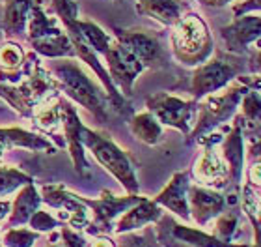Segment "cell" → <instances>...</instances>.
I'll return each mask as SVG.
<instances>
[{"mask_svg": "<svg viewBox=\"0 0 261 247\" xmlns=\"http://www.w3.org/2000/svg\"><path fill=\"white\" fill-rule=\"evenodd\" d=\"M62 92L60 82L41 66L36 53H30L22 66V79L17 84L0 81V98L8 101L11 109L24 118H32L38 107L50 99H56Z\"/></svg>", "mask_w": 261, "mask_h": 247, "instance_id": "cell-1", "label": "cell"}, {"mask_svg": "<svg viewBox=\"0 0 261 247\" xmlns=\"http://www.w3.org/2000/svg\"><path fill=\"white\" fill-rule=\"evenodd\" d=\"M53 8L60 17V23L64 25L65 32L69 36V41L73 45V51H75V56L81 58L84 64L92 68L93 73L99 77V81L103 82V88L107 96H109V105L112 109H116L120 115H127L130 110V105L127 101V98L116 88V84L110 79L107 68L99 62L97 53L90 47V43L86 41V38L82 36V32L76 27V19H79V6H76L75 0H53Z\"/></svg>", "mask_w": 261, "mask_h": 247, "instance_id": "cell-2", "label": "cell"}, {"mask_svg": "<svg viewBox=\"0 0 261 247\" xmlns=\"http://www.w3.org/2000/svg\"><path fill=\"white\" fill-rule=\"evenodd\" d=\"M50 64L56 81L60 82L62 92L75 103L90 110L99 122H105L109 116V96L103 94V88L93 82L90 75L82 72V68L73 62V58H55Z\"/></svg>", "mask_w": 261, "mask_h": 247, "instance_id": "cell-3", "label": "cell"}, {"mask_svg": "<svg viewBox=\"0 0 261 247\" xmlns=\"http://www.w3.org/2000/svg\"><path fill=\"white\" fill-rule=\"evenodd\" d=\"M170 45L175 60L183 66H200L215 51L211 30L200 13L189 11L172 27Z\"/></svg>", "mask_w": 261, "mask_h": 247, "instance_id": "cell-4", "label": "cell"}, {"mask_svg": "<svg viewBox=\"0 0 261 247\" xmlns=\"http://www.w3.org/2000/svg\"><path fill=\"white\" fill-rule=\"evenodd\" d=\"M82 144L93 154L101 167L109 170L121 186L125 187L127 195H138L140 186L135 172V165L127 152L118 146L107 133L93 131L90 127H82Z\"/></svg>", "mask_w": 261, "mask_h": 247, "instance_id": "cell-5", "label": "cell"}, {"mask_svg": "<svg viewBox=\"0 0 261 247\" xmlns=\"http://www.w3.org/2000/svg\"><path fill=\"white\" fill-rule=\"evenodd\" d=\"M248 90L246 84L235 79L229 82V86H226V90L220 94H209L205 98H201V101L198 103V118H196L194 129H191L187 143L198 141L203 135L211 133L215 127L222 126L224 122H228L231 116L235 115V110L239 107L241 99L245 96V92Z\"/></svg>", "mask_w": 261, "mask_h": 247, "instance_id": "cell-6", "label": "cell"}, {"mask_svg": "<svg viewBox=\"0 0 261 247\" xmlns=\"http://www.w3.org/2000/svg\"><path fill=\"white\" fill-rule=\"evenodd\" d=\"M239 75V66L228 56L218 53L213 60H207L200 66H196L191 81V94L194 101H200L209 94H215L218 90L226 88L231 81H235Z\"/></svg>", "mask_w": 261, "mask_h": 247, "instance_id": "cell-7", "label": "cell"}, {"mask_svg": "<svg viewBox=\"0 0 261 247\" xmlns=\"http://www.w3.org/2000/svg\"><path fill=\"white\" fill-rule=\"evenodd\" d=\"M146 107L161 122V126L179 129L183 135L189 137V133L192 129V122H194V115L198 110V101H194V99L185 101V99L175 98L172 94L157 92L146 99Z\"/></svg>", "mask_w": 261, "mask_h": 247, "instance_id": "cell-8", "label": "cell"}, {"mask_svg": "<svg viewBox=\"0 0 261 247\" xmlns=\"http://www.w3.org/2000/svg\"><path fill=\"white\" fill-rule=\"evenodd\" d=\"M81 197V195H79ZM81 200L93 212V221L86 227V231L93 236H103L114 229V219L118 215L135 206L138 200H142L140 195H127V197H116L110 191H103L99 198H84Z\"/></svg>", "mask_w": 261, "mask_h": 247, "instance_id": "cell-9", "label": "cell"}, {"mask_svg": "<svg viewBox=\"0 0 261 247\" xmlns=\"http://www.w3.org/2000/svg\"><path fill=\"white\" fill-rule=\"evenodd\" d=\"M103 56L107 60V66H109L107 72H109L116 88L121 90V94L125 98H130L133 96V84H135L136 77L146 70V66L127 47H123L116 39H112V43Z\"/></svg>", "mask_w": 261, "mask_h": 247, "instance_id": "cell-10", "label": "cell"}, {"mask_svg": "<svg viewBox=\"0 0 261 247\" xmlns=\"http://www.w3.org/2000/svg\"><path fill=\"white\" fill-rule=\"evenodd\" d=\"M157 223V240L163 247H175L177 243L187 247H248L245 243L235 245L231 242H220L213 234H205L203 231L175 223L168 215L161 217Z\"/></svg>", "mask_w": 261, "mask_h": 247, "instance_id": "cell-11", "label": "cell"}, {"mask_svg": "<svg viewBox=\"0 0 261 247\" xmlns=\"http://www.w3.org/2000/svg\"><path fill=\"white\" fill-rule=\"evenodd\" d=\"M39 195H41V203H47L53 208L62 210V217L75 231L86 229L90 225L88 206L82 203L76 193H71L65 186H62V184H47V186H41Z\"/></svg>", "mask_w": 261, "mask_h": 247, "instance_id": "cell-12", "label": "cell"}, {"mask_svg": "<svg viewBox=\"0 0 261 247\" xmlns=\"http://www.w3.org/2000/svg\"><path fill=\"white\" fill-rule=\"evenodd\" d=\"M114 39L127 47L146 68L163 64L164 53L157 36L135 28H114Z\"/></svg>", "mask_w": 261, "mask_h": 247, "instance_id": "cell-13", "label": "cell"}, {"mask_svg": "<svg viewBox=\"0 0 261 247\" xmlns=\"http://www.w3.org/2000/svg\"><path fill=\"white\" fill-rule=\"evenodd\" d=\"M220 38L228 53L245 55L252 43H257L261 39V17L252 13L235 17L233 23L220 28Z\"/></svg>", "mask_w": 261, "mask_h": 247, "instance_id": "cell-14", "label": "cell"}, {"mask_svg": "<svg viewBox=\"0 0 261 247\" xmlns=\"http://www.w3.org/2000/svg\"><path fill=\"white\" fill-rule=\"evenodd\" d=\"M60 105H62V126H64V135L65 143L69 148L71 161L73 167L82 178H86L90 174V165L86 161L84 155V144H82V122L79 118V113L73 107V103H69L65 98L60 96Z\"/></svg>", "mask_w": 261, "mask_h": 247, "instance_id": "cell-15", "label": "cell"}, {"mask_svg": "<svg viewBox=\"0 0 261 247\" xmlns=\"http://www.w3.org/2000/svg\"><path fill=\"white\" fill-rule=\"evenodd\" d=\"M191 217L200 227L207 225L213 217H218L226 210V197L213 187L189 186L187 191Z\"/></svg>", "mask_w": 261, "mask_h": 247, "instance_id": "cell-16", "label": "cell"}, {"mask_svg": "<svg viewBox=\"0 0 261 247\" xmlns=\"http://www.w3.org/2000/svg\"><path fill=\"white\" fill-rule=\"evenodd\" d=\"M243 127H241L239 115L235 116V122L228 135L222 139V158L228 165L229 186L231 189L239 191L241 180H243V170H245V146H243Z\"/></svg>", "mask_w": 261, "mask_h": 247, "instance_id": "cell-17", "label": "cell"}, {"mask_svg": "<svg viewBox=\"0 0 261 247\" xmlns=\"http://www.w3.org/2000/svg\"><path fill=\"white\" fill-rule=\"evenodd\" d=\"M194 178L198 184L213 189H222L229 186V174L226 161L217 154L215 146H203L200 160L196 161Z\"/></svg>", "mask_w": 261, "mask_h": 247, "instance_id": "cell-18", "label": "cell"}, {"mask_svg": "<svg viewBox=\"0 0 261 247\" xmlns=\"http://www.w3.org/2000/svg\"><path fill=\"white\" fill-rule=\"evenodd\" d=\"M191 186V172L189 170H181L172 176V180L168 182V186L164 187L163 191L159 193L157 197L153 198L159 206L168 208L170 212H174L175 215H179L183 221L191 219V210H189V198H187V191Z\"/></svg>", "mask_w": 261, "mask_h": 247, "instance_id": "cell-19", "label": "cell"}, {"mask_svg": "<svg viewBox=\"0 0 261 247\" xmlns=\"http://www.w3.org/2000/svg\"><path fill=\"white\" fill-rule=\"evenodd\" d=\"M10 148H27L32 152H47V154L56 152L55 144L38 133L27 131L21 127H0V163H2L4 152Z\"/></svg>", "mask_w": 261, "mask_h": 247, "instance_id": "cell-20", "label": "cell"}, {"mask_svg": "<svg viewBox=\"0 0 261 247\" xmlns=\"http://www.w3.org/2000/svg\"><path fill=\"white\" fill-rule=\"evenodd\" d=\"M163 217V210L155 200H149V198L142 197V200L130 206L127 212L121 214V217L118 219V223L114 225V231L118 234H123V232H133L136 229H142V227L149 225V223H157L159 219Z\"/></svg>", "mask_w": 261, "mask_h": 247, "instance_id": "cell-21", "label": "cell"}, {"mask_svg": "<svg viewBox=\"0 0 261 247\" xmlns=\"http://www.w3.org/2000/svg\"><path fill=\"white\" fill-rule=\"evenodd\" d=\"M185 10L187 4L183 0H136L138 13L161 23L163 27H174Z\"/></svg>", "mask_w": 261, "mask_h": 247, "instance_id": "cell-22", "label": "cell"}, {"mask_svg": "<svg viewBox=\"0 0 261 247\" xmlns=\"http://www.w3.org/2000/svg\"><path fill=\"white\" fill-rule=\"evenodd\" d=\"M39 204H41V195H39L36 184L30 182L27 186H22L21 191L17 193L13 204H11L6 227H8V229H13V227L27 225L28 221H30V217L38 212Z\"/></svg>", "mask_w": 261, "mask_h": 247, "instance_id": "cell-23", "label": "cell"}, {"mask_svg": "<svg viewBox=\"0 0 261 247\" xmlns=\"http://www.w3.org/2000/svg\"><path fill=\"white\" fill-rule=\"evenodd\" d=\"M27 53L17 41H4L0 45V81L19 82L22 79V66Z\"/></svg>", "mask_w": 261, "mask_h": 247, "instance_id": "cell-24", "label": "cell"}, {"mask_svg": "<svg viewBox=\"0 0 261 247\" xmlns=\"http://www.w3.org/2000/svg\"><path fill=\"white\" fill-rule=\"evenodd\" d=\"M28 19H30L28 21V41L47 38V36H55V34L64 30L62 27H58V21H56L55 17H50L45 11V8L41 6L39 0H34Z\"/></svg>", "mask_w": 261, "mask_h": 247, "instance_id": "cell-25", "label": "cell"}, {"mask_svg": "<svg viewBox=\"0 0 261 247\" xmlns=\"http://www.w3.org/2000/svg\"><path fill=\"white\" fill-rule=\"evenodd\" d=\"M34 0H6L4 19H2V30L8 36L11 34H22L27 30V23Z\"/></svg>", "mask_w": 261, "mask_h": 247, "instance_id": "cell-26", "label": "cell"}, {"mask_svg": "<svg viewBox=\"0 0 261 247\" xmlns=\"http://www.w3.org/2000/svg\"><path fill=\"white\" fill-rule=\"evenodd\" d=\"M241 127L243 133H256L261 135V94L257 90H246L241 99Z\"/></svg>", "mask_w": 261, "mask_h": 247, "instance_id": "cell-27", "label": "cell"}, {"mask_svg": "<svg viewBox=\"0 0 261 247\" xmlns=\"http://www.w3.org/2000/svg\"><path fill=\"white\" fill-rule=\"evenodd\" d=\"M129 126H130L133 135H135L138 141H142L144 144L155 146V144H159L161 139H163V126H161V122H159L149 110L135 115L130 118Z\"/></svg>", "mask_w": 261, "mask_h": 247, "instance_id": "cell-28", "label": "cell"}, {"mask_svg": "<svg viewBox=\"0 0 261 247\" xmlns=\"http://www.w3.org/2000/svg\"><path fill=\"white\" fill-rule=\"evenodd\" d=\"M34 126L41 129L45 133H55L58 127L62 126V105H60V96L56 99H50L45 105L38 107L32 116Z\"/></svg>", "mask_w": 261, "mask_h": 247, "instance_id": "cell-29", "label": "cell"}, {"mask_svg": "<svg viewBox=\"0 0 261 247\" xmlns=\"http://www.w3.org/2000/svg\"><path fill=\"white\" fill-rule=\"evenodd\" d=\"M76 27H79L82 36L86 38L90 47H92L97 55H105V53H107V49H109L110 43H112V38H110L109 34L105 32L99 25H95L93 21H81V19H76Z\"/></svg>", "mask_w": 261, "mask_h": 247, "instance_id": "cell-30", "label": "cell"}, {"mask_svg": "<svg viewBox=\"0 0 261 247\" xmlns=\"http://www.w3.org/2000/svg\"><path fill=\"white\" fill-rule=\"evenodd\" d=\"M30 182H34L32 178L28 174H24V172H21L19 169L6 167V165L0 163V195L15 191V189L27 186Z\"/></svg>", "mask_w": 261, "mask_h": 247, "instance_id": "cell-31", "label": "cell"}, {"mask_svg": "<svg viewBox=\"0 0 261 247\" xmlns=\"http://www.w3.org/2000/svg\"><path fill=\"white\" fill-rule=\"evenodd\" d=\"M239 225V214L237 212H222L218 215L217 225H215V234L213 236L218 238L220 242H231L235 231Z\"/></svg>", "mask_w": 261, "mask_h": 247, "instance_id": "cell-32", "label": "cell"}, {"mask_svg": "<svg viewBox=\"0 0 261 247\" xmlns=\"http://www.w3.org/2000/svg\"><path fill=\"white\" fill-rule=\"evenodd\" d=\"M39 232L30 231V229H8L4 234V245L6 247H32L34 242H38Z\"/></svg>", "mask_w": 261, "mask_h": 247, "instance_id": "cell-33", "label": "cell"}, {"mask_svg": "<svg viewBox=\"0 0 261 247\" xmlns=\"http://www.w3.org/2000/svg\"><path fill=\"white\" fill-rule=\"evenodd\" d=\"M118 247H163V245L157 240L155 232L151 229H147L144 234H127V232H123Z\"/></svg>", "mask_w": 261, "mask_h": 247, "instance_id": "cell-34", "label": "cell"}, {"mask_svg": "<svg viewBox=\"0 0 261 247\" xmlns=\"http://www.w3.org/2000/svg\"><path fill=\"white\" fill-rule=\"evenodd\" d=\"M28 223L32 227V231H36V232H49V231H53V229H56V227H60V223H58L56 217H53L49 212H39V210L30 217Z\"/></svg>", "mask_w": 261, "mask_h": 247, "instance_id": "cell-35", "label": "cell"}, {"mask_svg": "<svg viewBox=\"0 0 261 247\" xmlns=\"http://www.w3.org/2000/svg\"><path fill=\"white\" fill-rule=\"evenodd\" d=\"M60 236L64 247H90V242H86V238L71 227H62Z\"/></svg>", "mask_w": 261, "mask_h": 247, "instance_id": "cell-36", "label": "cell"}, {"mask_svg": "<svg viewBox=\"0 0 261 247\" xmlns=\"http://www.w3.org/2000/svg\"><path fill=\"white\" fill-rule=\"evenodd\" d=\"M235 17L245 15V13H252V11H261V0H243V2H237L231 8Z\"/></svg>", "mask_w": 261, "mask_h": 247, "instance_id": "cell-37", "label": "cell"}, {"mask_svg": "<svg viewBox=\"0 0 261 247\" xmlns=\"http://www.w3.org/2000/svg\"><path fill=\"white\" fill-rule=\"evenodd\" d=\"M248 186L261 187V160H256L248 169Z\"/></svg>", "mask_w": 261, "mask_h": 247, "instance_id": "cell-38", "label": "cell"}, {"mask_svg": "<svg viewBox=\"0 0 261 247\" xmlns=\"http://www.w3.org/2000/svg\"><path fill=\"white\" fill-rule=\"evenodd\" d=\"M248 70L252 72V75L261 77V49H257L248 60Z\"/></svg>", "mask_w": 261, "mask_h": 247, "instance_id": "cell-39", "label": "cell"}, {"mask_svg": "<svg viewBox=\"0 0 261 247\" xmlns=\"http://www.w3.org/2000/svg\"><path fill=\"white\" fill-rule=\"evenodd\" d=\"M246 215H248V219L254 227V247H261V223L256 219V215L252 212H246Z\"/></svg>", "mask_w": 261, "mask_h": 247, "instance_id": "cell-40", "label": "cell"}, {"mask_svg": "<svg viewBox=\"0 0 261 247\" xmlns=\"http://www.w3.org/2000/svg\"><path fill=\"white\" fill-rule=\"evenodd\" d=\"M243 84L250 88V90H261V77L257 75H250V77H237Z\"/></svg>", "mask_w": 261, "mask_h": 247, "instance_id": "cell-41", "label": "cell"}, {"mask_svg": "<svg viewBox=\"0 0 261 247\" xmlns=\"http://www.w3.org/2000/svg\"><path fill=\"white\" fill-rule=\"evenodd\" d=\"M248 158H250L252 161L261 160V139H257V141H254V143H252L250 152H248Z\"/></svg>", "mask_w": 261, "mask_h": 247, "instance_id": "cell-42", "label": "cell"}, {"mask_svg": "<svg viewBox=\"0 0 261 247\" xmlns=\"http://www.w3.org/2000/svg\"><path fill=\"white\" fill-rule=\"evenodd\" d=\"M90 247H116V243L107 236H97L93 242H90Z\"/></svg>", "mask_w": 261, "mask_h": 247, "instance_id": "cell-43", "label": "cell"}, {"mask_svg": "<svg viewBox=\"0 0 261 247\" xmlns=\"http://www.w3.org/2000/svg\"><path fill=\"white\" fill-rule=\"evenodd\" d=\"M203 6H211V8H222V6L229 4L231 0H198Z\"/></svg>", "mask_w": 261, "mask_h": 247, "instance_id": "cell-44", "label": "cell"}, {"mask_svg": "<svg viewBox=\"0 0 261 247\" xmlns=\"http://www.w3.org/2000/svg\"><path fill=\"white\" fill-rule=\"evenodd\" d=\"M10 210H11L10 200H0V221L10 215Z\"/></svg>", "mask_w": 261, "mask_h": 247, "instance_id": "cell-45", "label": "cell"}, {"mask_svg": "<svg viewBox=\"0 0 261 247\" xmlns=\"http://www.w3.org/2000/svg\"><path fill=\"white\" fill-rule=\"evenodd\" d=\"M49 247H64V245H58V243H50Z\"/></svg>", "mask_w": 261, "mask_h": 247, "instance_id": "cell-46", "label": "cell"}, {"mask_svg": "<svg viewBox=\"0 0 261 247\" xmlns=\"http://www.w3.org/2000/svg\"><path fill=\"white\" fill-rule=\"evenodd\" d=\"M2 113H4V107H0V115H2Z\"/></svg>", "mask_w": 261, "mask_h": 247, "instance_id": "cell-47", "label": "cell"}, {"mask_svg": "<svg viewBox=\"0 0 261 247\" xmlns=\"http://www.w3.org/2000/svg\"><path fill=\"white\" fill-rule=\"evenodd\" d=\"M114 2H121V0H114Z\"/></svg>", "mask_w": 261, "mask_h": 247, "instance_id": "cell-48", "label": "cell"}]
</instances>
